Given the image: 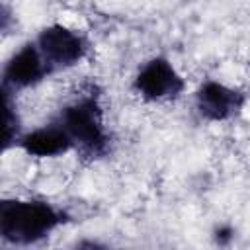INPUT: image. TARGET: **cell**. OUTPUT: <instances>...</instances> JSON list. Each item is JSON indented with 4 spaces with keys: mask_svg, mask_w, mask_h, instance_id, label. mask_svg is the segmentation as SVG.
Returning <instances> with one entry per match:
<instances>
[{
    "mask_svg": "<svg viewBox=\"0 0 250 250\" xmlns=\"http://www.w3.org/2000/svg\"><path fill=\"white\" fill-rule=\"evenodd\" d=\"M68 215L41 199H4L0 203V238L12 246H29L45 240Z\"/></svg>",
    "mask_w": 250,
    "mask_h": 250,
    "instance_id": "1",
    "label": "cell"
},
{
    "mask_svg": "<svg viewBox=\"0 0 250 250\" xmlns=\"http://www.w3.org/2000/svg\"><path fill=\"white\" fill-rule=\"evenodd\" d=\"M55 121H59L61 127L68 133L78 156L86 160L107 156L109 133L105 129L100 96L94 90L74 98L64 107H61Z\"/></svg>",
    "mask_w": 250,
    "mask_h": 250,
    "instance_id": "2",
    "label": "cell"
},
{
    "mask_svg": "<svg viewBox=\"0 0 250 250\" xmlns=\"http://www.w3.org/2000/svg\"><path fill=\"white\" fill-rule=\"evenodd\" d=\"M131 86L141 100L162 104L178 100L186 90V80L166 57H152L139 68Z\"/></svg>",
    "mask_w": 250,
    "mask_h": 250,
    "instance_id": "3",
    "label": "cell"
},
{
    "mask_svg": "<svg viewBox=\"0 0 250 250\" xmlns=\"http://www.w3.org/2000/svg\"><path fill=\"white\" fill-rule=\"evenodd\" d=\"M33 41L43 55L51 74L76 66L88 53V41L84 35L62 23H51L43 27Z\"/></svg>",
    "mask_w": 250,
    "mask_h": 250,
    "instance_id": "4",
    "label": "cell"
},
{
    "mask_svg": "<svg viewBox=\"0 0 250 250\" xmlns=\"http://www.w3.org/2000/svg\"><path fill=\"white\" fill-rule=\"evenodd\" d=\"M246 102V92L217 80H205L195 90V109L201 119L211 123H225L236 119L242 113Z\"/></svg>",
    "mask_w": 250,
    "mask_h": 250,
    "instance_id": "5",
    "label": "cell"
},
{
    "mask_svg": "<svg viewBox=\"0 0 250 250\" xmlns=\"http://www.w3.org/2000/svg\"><path fill=\"white\" fill-rule=\"evenodd\" d=\"M47 76H51V70L43 55L39 53L35 41H27L6 61L2 70V90L16 94L43 82Z\"/></svg>",
    "mask_w": 250,
    "mask_h": 250,
    "instance_id": "6",
    "label": "cell"
},
{
    "mask_svg": "<svg viewBox=\"0 0 250 250\" xmlns=\"http://www.w3.org/2000/svg\"><path fill=\"white\" fill-rule=\"evenodd\" d=\"M16 145L29 156H37V158H57L74 150L72 139L55 119L29 133H23Z\"/></svg>",
    "mask_w": 250,
    "mask_h": 250,
    "instance_id": "7",
    "label": "cell"
}]
</instances>
